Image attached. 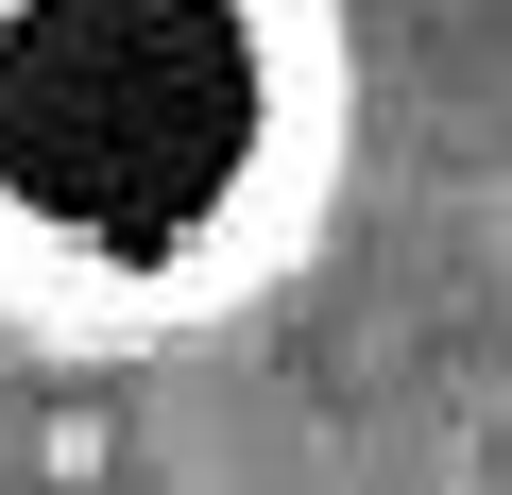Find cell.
Masks as SVG:
<instances>
[]
</instances>
